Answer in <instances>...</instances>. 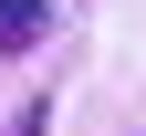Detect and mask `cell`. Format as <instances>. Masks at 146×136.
Segmentation results:
<instances>
[{
    "label": "cell",
    "mask_w": 146,
    "mask_h": 136,
    "mask_svg": "<svg viewBox=\"0 0 146 136\" xmlns=\"http://www.w3.org/2000/svg\"><path fill=\"white\" fill-rule=\"evenodd\" d=\"M52 31V0H0V52H31Z\"/></svg>",
    "instance_id": "cell-1"
},
{
    "label": "cell",
    "mask_w": 146,
    "mask_h": 136,
    "mask_svg": "<svg viewBox=\"0 0 146 136\" xmlns=\"http://www.w3.org/2000/svg\"><path fill=\"white\" fill-rule=\"evenodd\" d=\"M11 136H52V105H31V115H21V126H11Z\"/></svg>",
    "instance_id": "cell-2"
}]
</instances>
